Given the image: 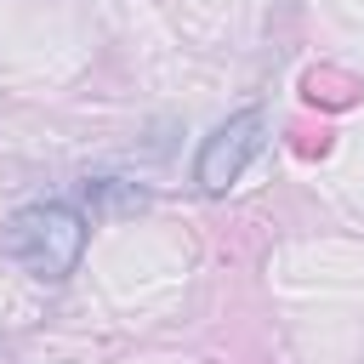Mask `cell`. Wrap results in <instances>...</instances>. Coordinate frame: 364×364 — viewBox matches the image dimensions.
Listing matches in <instances>:
<instances>
[{
	"instance_id": "6da1fadb",
	"label": "cell",
	"mask_w": 364,
	"mask_h": 364,
	"mask_svg": "<svg viewBox=\"0 0 364 364\" xmlns=\"http://www.w3.org/2000/svg\"><path fill=\"white\" fill-rule=\"evenodd\" d=\"M80 250H85V216L74 205H63V199L28 205V210H17L6 222V256L23 273L46 279V284L68 279L80 267Z\"/></svg>"
},
{
	"instance_id": "7a4b0ae2",
	"label": "cell",
	"mask_w": 364,
	"mask_h": 364,
	"mask_svg": "<svg viewBox=\"0 0 364 364\" xmlns=\"http://www.w3.org/2000/svg\"><path fill=\"white\" fill-rule=\"evenodd\" d=\"M262 142H267V119H262L256 108L233 114L228 125H216V131L205 136V148H199V159H193V182H199L205 193L233 188V182L245 176V165L262 154Z\"/></svg>"
},
{
	"instance_id": "3957f363",
	"label": "cell",
	"mask_w": 364,
	"mask_h": 364,
	"mask_svg": "<svg viewBox=\"0 0 364 364\" xmlns=\"http://www.w3.org/2000/svg\"><path fill=\"white\" fill-rule=\"evenodd\" d=\"M80 205H85L91 216H102V222H119V216L148 210V188L119 182V176H91V182H80Z\"/></svg>"
}]
</instances>
